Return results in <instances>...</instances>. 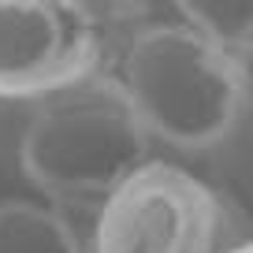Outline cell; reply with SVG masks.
<instances>
[{
  "label": "cell",
  "mask_w": 253,
  "mask_h": 253,
  "mask_svg": "<svg viewBox=\"0 0 253 253\" xmlns=\"http://www.w3.org/2000/svg\"><path fill=\"white\" fill-rule=\"evenodd\" d=\"M104 19L89 0H0V97L41 101L104 71Z\"/></svg>",
  "instance_id": "obj_4"
},
{
  "label": "cell",
  "mask_w": 253,
  "mask_h": 253,
  "mask_svg": "<svg viewBox=\"0 0 253 253\" xmlns=\"http://www.w3.org/2000/svg\"><path fill=\"white\" fill-rule=\"evenodd\" d=\"M223 205L179 164L149 160L97 209L89 253H216Z\"/></svg>",
  "instance_id": "obj_3"
},
{
  "label": "cell",
  "mask_w": 253,
  "mask_h": 253,
  "mask_svg": "<svg viewBox=\"0 0 253 253\" xmlns=\"http://www.w3.org/2000/svg\"><path fill=\"white\" fill-rule=\"evenodd\" d=\"M112 79L145 134L182 153H209L231 142L250 108V60L175 19L138 26Z\"/></svg>",
  "instance_id": "obj_1"
},
{
  "label": "cell",
  "mask_w": 253,
  "mask_h": 253,
  "mask_svg": "<svg viewBox=\"0 0 253 253\" xmlns=\"http://www.w3.org/2000/svg\"><path fill=\"white\" fill-rule=\"evenodd\" d=\"M175 23L198 30L220 48L250 60L253 48V0H168Z\"/></svg>",
  "instance_id": "obj_6"
},
{
  "label": "cell",
  "mask_w": 253,
  "mask_h": 253,
  "mask_svg": "<svg viewBox=\"0 0 253 253\" xmlns=\"http://www.w3.org/2000/svg\"><path fill=\"white\" fill-rule=\"evenodd\" d=\"M153 160V138L112 71L34 101L19 138L23 175L52 201L97 205Z\"/></svg>",
  "instance_id": "obj_2"
},
{
  "label": "cell",
  "mask_w": 253,
  "mask_h": 253,
  "mask_svg": "<svg viewBox=\"0 0 253 253\" xmlns=\"http://www.w3.org/2000/svg\"><path fill=\"white\" fill-rule=\"evenodd\" d=\"M0 253H89V242L63 209L48 201H0Z\"/></svg>",
  "instance_id": "obj_5"
},
{
  "label": "cell",
  "mask_w": 253,
  "mask_h": 253,
  "mask_svg": "<svg viewBox=\"0 0 253 253\" xmlns=\"http://www.w3.org/2000/svg\"><path fill=\"white\" fill-rule=\"evenodd\" d=\"M216 253H250V246H246V242H235V246H220Z\"/></svg>",
  "instance_id": "obj_7"
}]
</instances>
